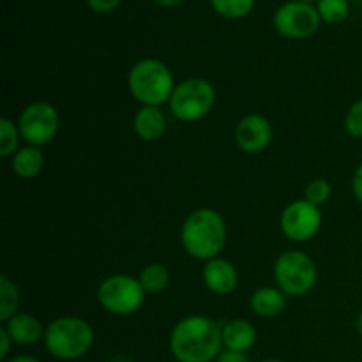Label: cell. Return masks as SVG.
<instances>
[{"label": "cell", "mask_w": 362, "mask_h": 362, "mask_svg": "<svg viewBox=\"0 0 362 362\" xmlns=\"http://www.w3.org/2000/svg\"><path fill=\"white\" fill-rule=\"evenodd\" d=\"M145 290L138 278L127 274H113L103 279L98 286V300L103 310L119 317H127L141 310L145 304Z\"/></svg>", "instance_id": "52a82bcc"}, {"label": "cell", "mask_w": 362, "mask_h": 362, "mask_svg": "<svg viewBox=\"0 0 362 362\" xmlns=\"http://www.w3.org/2000/svg\"><path fill=\"white\" fill-rule=\"evenodd\" d=\"M216 362H250V357L244 352H232V350L223 349Z\"/></svg>", "instance_id": "4316f807"}, {"label": "cell", "mask_w": 362, "mask_h": 362, "mask_svg": "<svg viewBox=\"0 0 362 362\" xmlns=\"http://www.w3.org/2000/svg\"><path fill=\"white\" fill-rule=\"evenodd\" d=\"M21 134L18 129V124H14L13 120L4 117L0 119V156L2 158H13L20 148Z\"/></svg>", "instance_id": "7402d4cb"}, {"label": "cell", "mask_w": 362, "mask_h": 362, "mask_svg": "<svg viewBox=\"0 0 362 362\" xmlns=\"http://www.w3.org/2000/svg\"><path fill=\"white\" fill-rule=\"evenodd\" d=\"M170 350L179 362H212L223 352L221 325L204 315H189L175 324Z\"/></svg>", "instance_id": "6da1fadb"}, {"label": "cell", "mask_w": 362, "mask_h": 362, "mask_svg": "<svg viewBox=\"0 0 362 362\" xmlns=\"http://www.w3.org/2000/svg\"><path fill=\"white\" fill-rule=\"evenodd\" d=\"M202 278H204L209 292L216 293V296H228L239 285V271H237V267L232 262L221 257L205 262Z\"/></svg>", "instance_id": "7c38bea8"}, {"label": "cell", "mask_w": 362, "mask_h": 362, "mask_svg": "<svg viewBox=\"0 0 362 362\" xmlns=\"http://www.w3.org/2000/svg\"><path fill=\"white\" fill-rule=\"evenodd\" d=\"M110 362H133V361H131L129 357H126V356H117V357H113V359Z\"/></svg>", "instance_id": "1f68e13d"}, {"label": "cell", "mask_w": 362, "mask_h": 362, "mask_svg": "<svg viewBox=\"0 0 362 362\" xmlns=\"http://www.w3.org/2000/svg\"><path fill=\"white\" fill-rule=\"evenodd\" d=\"M297 2H308V4H313V2H318V0H297Z\"/></svg>", "instance_id": "d6a6232c"}, {"label": "cell", "mask_w": 362, "mask_h": 362, "mask_svg": "<svg viewBox=\"0 0 362 362\" xmlns=\"http://www.w3.org/2000/svg\"><path fill=\"white\" fill-rule=\"evenodd\" d=\"M138 281H140L145 293L156 296V293H161L163 290H166V286L170 285V271L166 269V265L154 262V264H148L141 269V272L138 274Z\"/></svg>", "instance_id": "ac0fdd59"}, {"label": "cell", "mask_w": 362, "mask_h": 362, "mask_svg": "<svg viewBox=\"0 0 362 362\" xmlns=\"http://www.w3.org/2000/svg\"><path fill=\"white\" fill-rule=\"evenodd\" d=\"M322 20L317 6L308 2L288 0L281 4L274 13V28L286 39H308L318 30Z\"/></svg>", "instance_id": "9c48e42d"}, {"label": "cell", "mask_w": 362, "mask_h": 362, "mask_svg": "<svg viewBox=\"0 0 362 362\" xmlns=\"http://www.w3.org/2000/svg\"><path fill=\"white\" fill-rule=\"evenodd\" d=\"M257 329L246 318H233L221 325L223 349L247 354L257 343Z\"/></svg>", "instance_id": "5bb4252c"}, {"label": "cell", "mask_w": 362, "mask_h": 362, "mask_svg": "<svg viewBox=\"0 0 362 362\" xmlns=\"http://www.w3.org/2000/svg\"><path fill=\"white\" fill-rule=\"evenodd\" d=\"M94 329L80 317H59L46 325L45 346L48 354L60 361H76L90 352Z\"/></svg>", "instance_id": "277c9868"}, {"label": "cell", "mask_w": 362, "mask_h": 362, "mask_svg": "<svg viewBox=\"0 0 362 362\" xmlns=\"http://www.w3.org/2000/svg\"><path fill=\"white\" fill-rule=\"evenodd\" d=\"M16 124L21 140L27 141V145L42 148L59 133L60 117L52 103L35 101L23 108Z\"/></svg>", "instance_id": "ba28073f"}, {"label": "cell", "mask_w": 362, "mask_h": 362, "mask_svg": "<svg viewBox=\"0 0 362 362\" xmlns=\"http://www.w3.org/2000/svg\"><path fill=\"white\" fill-rule=\"evenodd\" d=\"M11 166L20 179H34L45 168V154H42L41 147L27 145L11 158Z\"/></svg>", "instance_id": "e0dca14e"}, {"label": "cell", "mask_w": 362, "mask_h": 362, "mask_svg": "<svg viewBox=\"0 0 362 362\" xmlns=\"http://www.w3.org/2000/svg\"><path fill=\"white\" fill-rule=\"evenodd\" d=\"M133 129L144 141H156L165 134L166 117L159 106H141L133 119Z\"/></svg>", "instance_id": "9a60e30c"}, {"label": "cell", "mask_w": 362, "mask_h": 362, "mask_svg": "<svg viewBox=\"0 0 362 362\" xmlns=\"http://www.w3.org/2000/svg\"><path fill=\"white\" fill-rule=\"evenodd\" d=\"M4 327L9 332L14 345L32 346L45 339L46 327H42L41 320L30 313H20V311H18L13 318H9V320L4 324Z\"/></svg>", "instance_id": "4fadbf2b"}, {"label": "cell", "mask_w": 362, "mask_h": 362, "mask_svg": "<svg viewBox=\"0 0 362 362\" xmlns=\"http://www.w3.org/2000/svg\"><path fill=\"white\" fill-rule=\"evenodd\" d=\"M127 88L141 106H161L170 103L175 80L163 60L141 59L127 73Z\"/></svg>", "instance_id": "3957f363"}, {"label": "cell", "mask_w": 362, "mask_h": 362, "mask_svg": "<svg viewBox=\"0 0 362 362\" xmlns=\"http://www.w3.org/2000/svg\"><path fill=\"white\" fill-rule=\"evenodd\" d=\"M356 327H357V332H359V336L362 338V311L359 313V317H357Z\"/></svg>", "instance_id": "4dcf8cb0"}, {"label": "cell", "mask_w": 362, "mask_h": 362, "mask_svg": "<svg viewBox=\"0 0 362 362\" xmlns=\"http://www.w3.org/2000/svg\"><path fill=\"white\" fill-rule=\"evenodd\" d=\"M317 11L322 21L329 25H338L349 18L350 2L349 0H318Z\"/></svg>", "instance_id": "44dd1931"}, {"label": "cell", "mask_w": 362, "mask_h": 362, "mask_svg": "<svg viewBox=\"0 0 362 362\" xmlns=\"http://www.w3.org/2000/svg\"><path fill=\"white\" fill-rule=\"evenodd\" d=\"M233 140L246 154H260L272 141L271 122L262 113H250L237 122Z\"/></svg>", "instance_id": "8fae6325"}, {"label": "cell", "mask_w": 362, "mask_h": 362, "mask_svg": "<svg viewBox=\"0 0 362 362\" xmlns=\"http://www.w3.org/2000/svg\"><path fill=\"white\" fill-rule=\"evenodd\" d=\"M352 193H354V197H356V200L361 202V204H362V163L359 166H357L356 172H354Z\"/></svg>", "instance_id": "83f0119b"}, {"label": "cell", "mask_w": 362, "mask_h": 362, "mask_svg": "<svg viewBox=\"0 0 362 362\" xmlns=\"http://www.w3.org/2000/svg\"><path fill=\"white\" fill-rule=\"evenodd\" d=\"M184 251L194 260L209 262L218 258L226 246V223L214 209L193 211L180 228Z\"/></svg>", "instance_id": "7a4b0ae2"}, {"label": "cell", "mask_w": 362, "mask_h": 362, "mask_svg": "<svg viewBox=\"0 0 362 362\" xmlns=\"http://www.w3.org/2000/svg\"><path fill=\"white\" fill-rule=\"evenodd\" d=\"M317 265L310 255L290 250L279 255L274 264L276 286L288 297H303L317 285Z\"/></svg>", "instance_id": "8992f818"}, {"label": "cell", "mask_w": 362, "mask_h": 362, "mask_svg": "<svg viewBox=\"0 0 362 362\" xmlns=\"http://www.w3.org/2000/svg\"><path fill=\"white\" fill-rule=\"evenodd\" d=\"M286 299H288V296L278 286H260L251 296L250 306L258 317L274 318L285 311Z\"/></svg>", "instance_id": "2e32d148"}, {"label": "cell", "mask_w": 362, "mask_h": 362, "mask_svg": "<svg viewBox=\"0 0 362 362\" xmlns=\"http://www.w3.org/2000/svg\"><path fill=\"white\" fill-rule=\"evenodd\" d=\"M332 194V187L329 184V180L325 179H313L304 189V198L308 202H311L317 207H322L324 204H327L329 198Z\"/></svg>", "instance_id": "603a6c76"}, {"label": "cell", "mask_w": 362, "mask_h": 362, "mask_svg": "<svg viewBox=\"0 0 362 362\" xmlns=\"http://www.w3.org/2000/svg\"><path fill=\"white\" fill-rule=\"evenodd\" d=\"M322 221L324 216L320 207L303 198L286 205L285 211L281 212L279 226L286 239L293 243H308L320 232Z\"/></svg>", "instance_id": "30bf717a"}, {"label": "cell", "mask_w": 362, "mask_h": 362, "mask_svg": "<svg viewBox=\"0 0 362 362\" xmlns=\"http://www.w3.org/2000/svg\"><path fill=\"white\" fill-rule=\"evenodd\" d=\"M151 2H154L156 6L159 7H166V9H173V7H179L182 6L186 0H151Z\"/></svg>", "instance_id": "f1b7e54d"}, {"label": "cell", "mask_w": 362, "mask_h": 362, "mask_svg": "<svg viewBox=\"0 0 362 362\" xmlns=\"http://www.w3.org/2000/svg\"><path fill=\"white\" fill-rule=\"evenodd\" d=\"M260 362H283V361H279V359H265V361H260Z\"/></svg>", "instance_id": "836d02e7"}, {"label": "cell", "mask_w": 362, "mask_h": 362, "mask_svg": "<svg viewBox=\"0 0 362 362\" xmlns=\"http://www.w3.org/2000/svg\"><path fill=\"white\" fill-rule=\"evenodd\" d=\"M168 105L175 119L182 122H197L207 117L214 108L216 88L207 78H187L175 85Z\"/></svg>", "instance_id": "5b68a950"}, {"label": "cell", "mask_w": 362, "mask_h": 362, "mask_svg": "<svg viewBox=\"0 0 362 362\" xmlns=\"http://www.w3.org/2000/svg\"><path fill=\"white\" fill-rule=\"evenodd\" d=\"M122 4V0H87V6L95 14H110Z\"/></svg>", "instance_id": "d4e9b609"}, {"label": "cell", "mask_w": 362, "mask_h": 362, "mask_svg": "<svg viewBox=\"0 0 362 362\" xmlns=\"http://www.w3.org/2000/svg\"><path fill=\"white\" fill-rule=\"evenodd\" d=\"M18 308H20L18 286L7 276H0V322L6 324L18 313Z\"/></svg>", "instance_id": "d6986e66"}, {"label": "cell", "mask_w": 362, "mask_h": 362, "mask_svg": "<svg viewBox=\"0 0 362 362\" xmlns=\"http://www.w3.org/2000/svg\"><path fill=\"white\" fill-rule=\"evenodd\" d=\"M14 345V341L11 339L9 332L6 331V327H0V361H6L7 356L11 352V346Z\"/></svg>", "instance_id": "484cf974"}, {"label": "cell", "mask_w": 362, "mask_h": 362, "mask_svg": "<svg viewBox=\"0 0 362 362\" xmlns=\"http://www.w3.org/2000/svg\"><path fill=\"white\" fill-rule=\"evenodd\" d=\"M361 2H362V0H361Z\"/></svg>", "instance_id": "e575fe53"}, {"label": "cell", "mask_w": 362, "mask_h": 362, "mask_svg": "<svg viewBox=\"0 0 362 362\" xmlns=\"http://www.w3.org/2000/svg\"><path fill=\"white\" fill-rule=\"evenodd\" d=\"M6 362H41L37 359V357H34V356H16V357H13V359H9V361H6Z\"/></svg>", "instance_id": "f546056e"}, {"label": "cell", "mask_w": 362, "mask_h": 362, "mask_svg": "<svg viewBox=\"0 0 362 362\" xmlns=\"http://www.w3.org/2000/svg\"><path fill=\"white\" fill-rule=\"evenodd\" d=\"M257 0H211V6L226 20H240L253 13Z\"/></svg>", "instance_id": "ffe728a7"}, {"label": "cell", "mask_w": 362, "mask_h": 362, "mask_svg": "<svg viewBox=\"0 0 362 362\" xmlns=\"http://www.w3.org/2000/svg\"><path fill=\"white\" fill-rule=\"evenodd\" d=\"M345 129L352 138L362 140V99L354 103L346 112Z\"/></svg>", "instance_id": "cb8c5ba5"}]
</instances>
